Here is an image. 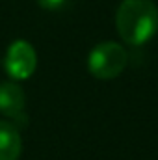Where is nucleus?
Wrapping results in <instances>:
<instances>
[{"label":"nucleus","instance_id":"1","mask_svg":"<svg viewBox=\"0 0 158 160\" xmlns=\"http://www.w3.org/2000/svg\"><path fill=\"white\" fill-rule=\"evenodd\" d=\"M116 28L128 45H145L158 32V8L153 0H123L116 13Z\"/></svg>","mask_w":158,"mask_h":160},{"label":"nucleus","instance_id":"2","mask_svg":"<svg viewBox=\"0 0 158 160\" xmlns=\"http://www.w3.org/2000/svg\"><path fill=\"white\" fill-rule=\"evenodd\" d=\"M126 50L116 41H102L87 56V69L95 78L110 80L119 77L126 67Z\"/></svg>","mask_w":158,"mask_h":160},{"label":"nucleus","instance_id":"3","mask_svg":"<svg viewBox=\"0 0 158 160\" xmlns=\"http://www.w3.org/2000/svg\"><path fill=\"white\" fill-rule=\"evenodd\" d=\"M37 65V56L34 47L24 39L13 41L4 58V71L11 80H28Z\"/></svg>","mask_w":158,"mask_h":160},{"label":"nucleus","instance_id":"4","mask_svg":"<svg viewBox=\"0 0 158 160\" xmlns=\"http://www.w3.org/2000/svg\"><path fill=\"white\" fill-rule=\"evenodd\" d=\"M26 97L21 86L15 82H0V112L11 119L24 121Z\"/></svg>","mask_w":158,"mask_h":160},{"label":"nucleus","instance_id":"5","mask_svg":"<svg viewBox=\"0 0 158 160\" xmlns=\"http://www.w3.org/2000/svg\"><path fill=\"white\" fill-rule=\"evenodd\" d=\"M22 140L19 128L7 121H0V160H19Z\"/></svg>","mask_w":158,"mask_h":160},{"label":"nucleus","instance_id":"6","mask_svg":"<svg viewBox=\"0 0 158 160\" xmlns=\"http://www.w3.org/2000/svg\"><path fill=\"white\" fill-rule=\"evenodd\" d=\"M37 4H39L43 9H48V11H58V9L65 4V0H37Z\"/></svg>","mask_w":158,"mask_h":160}]
</instances>
